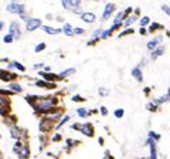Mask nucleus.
I'll list each match as a JSON object with an SVG mask.
<instances>
[{"label": "nucleus", "mask_w": 170, "mask_h": 159, "mask_svg": "<svg viewBox=\"0 0 170 159\" xmlns=\"http://www.w3.org/2000/svg\"><path fill=\"white\" fill-rule=\"evenodd\" d=\"M57 104H58V100L57 98H52V97H48V98H40L37 102L33 105V108L37 112H41V114H48L54 109Z\"/></svg>", "instance_id": "nucleus-1"}, {"label": "nucleus", "mask_w": 170, "mask_h": 159, "mask_svg": "<svg viewBox=\"0 0 170 159\" xmlns=\"http://www.w3.org/2000/svg\"><path fill=\"white\" fill-rule=\"evenodd\" d=\"M72 129H77L81 133H84V135H87V137H94V126L89 124V122H87V124H74L72 125Z\"/></svg>", "instance_id": "nucleus-2"}, {"label": "nucleus", "mask_w": 170, "mask_h": 159, "mask_svg": "<svg viewBox=\"0 0 170 159\" xmlns=\"http://www.w3.org/2000/svg\"><path fill=\"white\" fill-rule=\"evenodd\" d=\"M6 10L9 11V13H13V14H24V11H26V6L21 3H19V2H11L10 4H7V7H6Z\"/></svg>", "instance_id": "nucleus-3"}, {"label": "nucleus", "mask_w": 170, "mask_h": 159, "mask_svg": "<svg viewBox=\"0 0 170 159\" xmlns=\"http://www.w3.org/2000/svg\"><path fill=\"white\" fill-rule=\"evenodd\" d=\"M14 152L19 155V158L21 159H27L30 156V149L27 145H21V142L20 141H17L14 145Z\"/></svg>", "instance_id": "nucleus-4"}, {"label": "nucleus", "mask_w": 170, "mask_h": 159, "mask_svg": "<svg viewBox=\"0 0 170 159\" xmlns=\"http://www.w3.org/2000/svg\"><path fill=\"white\" fill-rule=\"evenodd\" d=\"M146 145H148L149 149H150V156H149V159H157V148H156V141L152 139V138H148Z\"/></svg>", "instance_id": "nucleus-5"}, {"label": "nucleus", "mask_w": 170, "mask_h": 159, "mask_svg": "<svg viewBox=\"0 0 170 159\" xmlns=\"http://www.w3.org/2000/svg\"><path fill=\"white\" fill-rule=\"evenodd\" d=\"M41 27V20L40 19H29L26 23V29L27 31H34L36 29Z\"/></svg>", "instance_id": "nucleus-6"}, {"label": "nucleus", "mask_w": 170, "mask_h": 159, "mask_svg": "<svg viewBox=\"0 0 170 159\" xmlns=\"http://www.w3.org/2000/svg\"><path fill=\"white\" fill-rule=\"evenodd\" d=\"M114 11H115V4L114 3H108L104 9V13H102V22H106V20L112 16Z\"/></svg>", "instance_id": "nucleus-7"}, {"label": "nucleus", "mask_w": 170, "mask_h": 159, "mask_svg": "<svg viewBox=\"0 0 170 159\" xmlns=\"http://www.w3.org/2000/svg\"><path fill=\"white\" fill-rule=\"evenodd\" d=\"M40 75L41 77H44L45 81H50V82H54V81H60V80H63V78L60 77V74H54V73H44V71H40Z\"/></svg>", "instance_id": "nucleus-8"}, {"label": "nucleus", "mask_w": 170, "mask_h": 159, "mask_svg": "<svg viewBox=\"0 0 170 159\" xmlns=\"http://www.w3.org/2000/svg\"><path fill=\"white\" fill-rule=\"evenodd\" d=\"M81 20L84 23H87V24H92L96 20V16L94 14V13H91V11H85V13L81 14Z\"/></svg>", "instance_id": "nucleus-9"}, {"label": "nucleus", "mask_w": 170, "mask_h": 159, "mask_svg": "<svg viewBox=\"0 0 170 159\" xmlns=\"http://www.w3.org/2000/svg\"><path fill=\"white\" fill-rule=\"evenodd\" d=\"M162 40H163V37L162 36H156L155 38H153V40H150L148 43V44H146V47H148V50H150V51H153V50H155V48H157L159 47V44L160 43H162Z\"/></svg>", "instance_id": "nucleus-10"}, {"label": "nucleus", "mask_w": 170, "mask_h": 159, "mask_svg": "<svg viewBox=\"0 0 170 159\" xmlns=\"http://www.w3.org/2000/svg\"><path fill=\"white\" fill-rule=\"evenodd\" d=\"M51 129H52V121H50V119H47V118L41 119V122H40L41 132H48V131H51Z\"/></svg>", "instance_id": "nucleus-11"}, {"label": "nucleus", "mask_w": 170, "mask_h": 159, "mask_svg": "<svg viewBox=\"0 0 170 159\" xmlns=\"http://www.w3.org/2000/svg\"><path fill=\"white\" fill-rule=\"evenodd\" d=\"M170 101V88L167 89V93L164 94V95H162V97H159V98H155V100L152 101V102H155L157 107L159 105H162V104H164V102H169Z\"/></svg>", "instance_id": "nucleus-12"}, {"label": "nucleus", "mask_w": 170, "mask_h": 159, "mask_svg": "<svg viewBox=\"0 0 170 159\" xmlns=\"http://www.w3.org/2000/svg\"><path fill=\"white\" fill-rule=\"evenodd\" d=\"M36 85H37V87H41V88H47V89H54V88H57V85L54 84V82L43 81V80H38V81H36Z\"/></svg>", "instance_id": "nucleus-13"}, {"label": "nucleus", "mask_w": 170, "mask_h": 159, "mask_svg": "<svg viewBox=\"0 0 170 159\" xmlns=\"http://www.w3.org/2000/svg\"><path fill=\"white\" fill-rule=\"evenodd\" d=\"M130 74H132V77H135V80L136 81H142L143 80V74H142V70H141V67H133L132 71H130Z\"/></svg>", "instance_id": "nucleus-14"}, {"label": "nucleus", "mask_w": 170, "mask_h": 159, "mask_svg": "<svg viewBox=\"0 0 170 159\" xmlns=\"http://www.w3.org/2000/svg\"><path fill=\"white\" fill-rule=\"evenodd\" d=\"M163 53H164V47H163V46H159L157 48H155V50L152 51L150 58H152V60H157L159 57L163 56Z\"/></svg>", "instance_id": "nucleus-15"}, {"label": "nucleus", "mask_w": 170, "mask_h": 159, "mask_svg": "<svg viewBox=\"0 0 170 159\" xmlns=\"http://www.w3.org/2000/svg\"><path fill=\"white\" fill-rule=\"evenodd\" d=\"M10 34H13L14 36V38L17 40V38H20V27H19V24L17 23H11L10 24Z\"/></svg>", "instance_id": "nucleus-16"}, {"label": "nucleus", "mask_w": 170, "mask_h": 159, "mask_svg": "<svg viewBox=\"0 0 170 159\" xmlns=\"http://www.w3.org/2000/svg\"><path fill=\"white\" fill-rule=\"evenodd\" d=\"M63 31H64V34H67V36H68V37L74 36V27L71 26V24H68V23H65V24H64Z\"/></svg>", "instance_id": "nucleus-17"}, {"label": "nucleus", "mask_w": 170, "mask_h": 159, "mask_svg": "<svg viewBox=\"0 0 170 159\" xmlns=\"http://www.w3.org/2000/svg\"><path fill=\"white\" fill-rule=\"evenodd\" d=\"M41 29L44 30L47 34H51V36H52V34H58V33H61V31H63V29L60 30V29H54V27H48V26H43Z\"/></svg>", "instance_id": "nucleus-18"}, {"label": "nucleus", "mask_w": 170, "mask_h": 159, "mask_svg": "<svg viewBox=\"0 0 170 159\" xmlns=\"http://www.w3.org/2000/svg\"><path fill=\"white\" fill-rule=\"evenodd\" d=\"M75 74V68H68V70H64L60 73V77L61 78H67V77H70V75Z\"/></svg>", "instance_id": "nucleus-19"}, {"label": "nucleus", "mask_w": 170, "mask_h": 159, "mask_svg": "<svg viewBox=\"0 0 170 159\" xmlns=\"http://www.w3.org/2000/svg\"><path fill=\"white\" fill-rule=\"evenodd\" d=\"M136 16H137V14H132V16H128V17H126V22L123 23V24H125L126 27H129L130 24H133V22H135V20H136Z\"/></svg>", "instance_id": "nucleus-20"}, {"label": "nucleus", "mask_w": 170, "mask_h": 159, "mask_svg": "<svg viewBox=\"0 0 170 159\" xmlns=\"http://www.w3.org/2000/svg\"><path fill=\"white\" fill-rule=\"evenodd\" d=\"M10 133L14 139H20V135H21V133H20V129H17L16 126H13V128L10 129Z\"/></svg>", "instance_id": "nucleus-21"}, {"label": "nucleus", "mask_w": 170, "mask_h": 159, "mask_svg": "<svg viewBox=\"0 0 170 159\" xmlns=\"http://www.w3.org/2000/svg\"><path fill=\"white\" fill-rule=\"evenodd\" d=\"M9 87H10L11 91H14V93H21V91H23L21 85H20V84H16V82H11Z\"/></svg>", "instance_id": "nucleus-22"}, {"label": "nucleus", "mask_w": 170, "mask_h": 159, "mask_svg": "<svg viewBox=\"0 0 170 159\" xmlns=\"http://www.w3.org/2000/svg\"><path fill=\"white\" fill-rule=\"evenodd\" d=\"M60 117H61V111H56L54 114H50V115H48L47 119H50V121L54 122V121H57V119H58Z\"/></svg>", "instance_id": "nucleus-23"}, {"label": "nucleus", "mask_w": 170, "mask_h": 159, "mask_svg": "<svg viewBox=\"0 0 170 159\" xmlns=\"http://www.w3.org/2000/svg\"><path fill=\"white\" fill-rule=\"evenodd\" d=\"M98 94L101 97H106V95H109V89L105 88V87H101V88H98Z\"/></svg>", "instance_id": "nucleus-24"}, {"label": "nucleus", "mask_w": 170, "mask_h": 159, "mask_svg": "<svg viewBox=\"0 0 170 159\" xmlns=\"http://www.w3.org/2000/svg\"><path fill=\"white\" fill-rule=\"evenodd\" d=\"M157 29H163V26L159 24V23H153V24H150V27H149V33H153V31Z\"/></svg>", "instance_id": "nucleus-25"}, {"label": "nucleus", "mask_w": 170, "mask_h": 159, "mask_svg": "<svg viewBox=\"0 0 170 159\" xmlns=\"http://www.w3.org/2000/svg\"><path fill=\"white\" fill-rule=\"evenodd\" d=\"M68 121H70V115H65V117H64V118L61 119V121H60L58 124H57V129H60V128H61V126H63L64 124H67Z\"/></svg>", "instance_id": "nucleus-26"}, {"label": "nucleus", "mask_w": 170, "mask_h": 159, "mask_svg": "<svg viewBox=\"0 0 170 159\" xmlns=\"http://www.w3.org/2000/svg\"><path fill=\"white\" fill-rule=\"evenodd\" d=\"M139 23H141V27H145V26H148L149 23H150V19H149L148 16H143V17L139 20Z\"/></svg>", "instance_id": "nucleus-27"}, {"label": "nucleus", "mask_w": 170, "mask_h": 159, "mask_svg": "<svg viewBox=\"0 0 170 159\" xmlns=\"http://www.w3.org/2000/svg\"><path fill=\"white\" fill-rule=\"evenodd\" d=\"M77 114L79 115V117H81V118H85V117H87V115H88L89 112L87 111V109H85V108H78V109H77Z\"/></svg>", "instance_id": "nucleus-28"}, {"label": "nucleus", "mask_w": 170, "mask_h": 159, "mask_svg": "<svg viewBox=\"0 0 170 159\" xmlns=\"http://www.w3.org/2000/svg\"><path fill=\"white\" fill-rule=\"evenodd\" d=\"M14 40V36H13V34H6V36H4V38H3V41L4 43H6V44H9V43H11V41Z\"/></svg>", "instance_id": "nucleus-29"}, {"label": "nucleus", "mask_w": 170, "mask_h": 159, "mask_svg": "<svg viewBox=\"0 0 170 159\" xmlns=\"http://www.w3.org/2000/svg\"><path fill=\"white\" fill-rule=\"evenodd\" d=\"M146 108H148L150 112H155V111H157V105H156L155 102H149L148 105H146Z\"/></svg>", "instance_id": "nucleus-30"}, {"label": "nucleus", "mask_w": 170, "mask_h": 159, "mask_svg": "<svg viewBox=\"0 0 170 159\" xmlns=\"http://www.w3.org/2000/svg\"><path fill=\"white\" fill-rule=\"evenodd\" d=\"M115 117L116 118H122L123 117V114H125V111H123V108H118V109H115Z\"/></svg>", "instance_id": "nucleus-31"}, {"label": "nucleus", "mask_w": 170, "mask_h": 159, "mask_svg": "<svg viewBox=\"0 0 170 159\" xmlns=\"http://www.w3.org/2000/svg\"><path fill=\"white\" fill-rule=\"evenodd\" d=\"M7 105H9L7 97H0V108H2V107H7Z\"/></svg>", "instance_id": "nucleus-32"}, {"label": "nucleus", "mask_w": 170, "mask_h": 159, "mask_svg": "<svg viewBox=\"0 0 170 159\" xmlns=\"http://www.w3.org/2000/svg\"><path fill=\"white\" fill-rule=\"evenodd\" d=\"M149 138H152V139H155L156 142H157V141L160 139V135L159 133H156V132H153V131H150V132H149Z\"/></svg>", "instance_id": "nucleus-33"}, {"label": "nucleus", "mask_w": 170, "mask_h": 159, "mask_svg": "<svg viewBox=\"0 0 170 159\" xmlns=\"http://www.w3.org/2000/svg\"><path fill=\"white\" fill-rule=\"evenodd\" d=\"M102 33H104V31H102V29H96L95 31L92 33V37L94 38H99L101 36H102Z\"/></svg>", "instance_id": "nucleus-34"}, {"label": "nucleus", "mask_w": 170, "mask_h": 159, "mask_svg": "<svg viewBox=\"0 0 170 159\" xmlns=\"http://www.w3.org/2000/svg\"><path fill=\"white\" fill-rule=\"evenodd\" d=\"M45 48V43H40V44H37L36 46V48H34V51L36 53H40V51H43Z\"/></svg>", "instance_id": "nucleus-35"}, {"label": "nucleus", "mask_w": 170, "mask_h": 159, "mask_svg": "<svg viewBox=\"0 0 170 159\" xmlns=\"http://www.w3.org/2000/svg\"><path fill=\"white\" fill-rule=\"evenodd\" d=\"M133 33V29H128L125 30V31H122V33H119V37H123V36H128V34H132Z\"/></svg>", "instance_id": "nucleus-36"}, {"label": "nucleus", "mask_w": 170, "mask_h": 159, "mask_svg": "<svg viewBox=\"0 0 170 159\" xmlns=\"http://www.w3.org/2000/svg\"><path fill=\"white\" fill-rule=\"evenodd\" d=\"M71 3V7H79V4H81V0H70Z\"/></svg>", "instance_id": "nucleus-37"}, {"label": "nucleus", "mask_w": 170, "mask_h": 159, "mask_svg": "<svg viewBox=\"0 0 170 159\" xmlns=\"http://www.w3.org/2000/svg\"><path fill=\"white\" fill-rule=\"evenodd\" d=\"M85 33V30L81 29V27H74V34H77V36H81V34Z\"/></svg>", "instance_id": "nucleus-38"}, {"label": "nucleus", "mask_w": 170, "mask_h": 159, "mask_svg": "<svg viewBox=\"0 0 170 159\" xmlns=\"http://www.w3.org/2000/svg\"><path fill=\"white\" fill-rule=\"evenodd\" d=\"M61 3H63V7L64 9H67V10H70V9H71L70 0H61Z\"/></svg>", "instance_id": "nucleus-39"}, {"label": "nucleus", "mask_w": 170, "mask_h": 159, "mask_svg": "<svg viewBox=\"0 0 170 159\" xmlns=\"http://www.w3.org/2000/svg\"><path fill=\"white\" fill-rule=\"evenodd\" d=\"M162 10H163V13H166V14L170 17V6H167V4H163V6H162Z\"/></svg>", "instance_id": "nucleus-40"}, {"label": "nucleus", "mask_w": 170, "mask_h": 159, "mask_svg": "<svg viewBox=\"0 0 170 159\" xmlns=\"http://www.w3.org/2000/svg\"><path fill=\"white\" fill-rule=\"evenodd\" d=\"M11 64H13V67H16V68H19L20 71H24V70H26V68H24V66H23L21 63H11Z\"/></svg>", "instance_id": "nucleus-41"}, {"label": "nucleus", "mask_w": 170, "mask_h": 159, "mask_svg": "<svg viewBox=\"0 0 170 159\" xmlns=\"http://www.w3.org/2000/svg\"><path fill=\"white\" fill-rule=\"evenodd\" d=\"M72 101H74V102H82V101H85V100L81 95H74L72 97Z\"/></svg>", "instance_id": "nucleus-42"}, {"label": "nucleus", "mask_w": 170, "mask_h": 159, "mask_svg": "<svg viewBox=\"0 0 170 159\" xmlns=\"http://www.w3.org/2000/svg\"><path fill=\"white\" fill-rule=\"evenodd\" d=\"M0 114H2V115H7L9 114V108L7 107H2V108H0Z\"/></svg>", "instance_id": "nucleus-43"}, {"label": "nucleus", "mask_w": 170, "mask_h": 159, "mask_svg": "<svg viewBox=\"0 0 170 159\" xmlns=\"http://www.w3.org/2000/svg\"><path fill=\"white\" fill-rule=\"evenodd\" d=\"M60 139H61V135H60V133H56V135L52 137V141H54V142H58Z\"/></svg>", "instance_id": "nucleus-44"}, {"label": "nucleus", "mask_w": 170, "mask_h": 159, "mask_svg": "<svg viewBox=\"0 0 170 159\" xmlns=\"http://www.w3.org/2000/svg\"><path fill=\"white\" fill-rule=\"evenodd\" d=\"M139 33H141L142 36H145V34H148L149 31H148V30H146V29H145V27H141V30H139Z\"/></svg>", "instance_id": "nucleus-45"}, {"label": "nucleus", "mask_w": 170, "mask_h": 159, "mask_svg": "<svg viewBox=\"0 0 170 159\" xmlns=\"http://www.w3.org/2000/svg\"><path fill=\"white\" fill-rule=\"evenodd\" d=\"M101 114H102V115H108V109L105 107H101Z\"/></svg>", "instance_id": "nucleus-46"}, {"label": "nucleus", "mask_w": 170, "mask_h": 159, "mask_svg": "<svg viewBox=\"0 0 170 159\" xmlns=\"http://www.w3.org/2000/svg\"><path fill=\"white\" fill-rule=\"evenodd\" d=\"M43 67H44V64L38 63V64H36V66H34V68H36V70H40V68H43Z\"/></svg>", "instance_id": "nucleus-47"}, {"label": "nucleus", "mask_w": 170, "mask_h": 159, "mask_svg": "<svg viewBox=\"0 0 170 159\" xmlns=\"http://www.w3.org/2000/svg\"><path fill=\"white\" fill-rule=\"evenodd\" d=\"M50 71H51V67L45 66V67H44V73H50Z\"/></svg>", "instance_id": "nucleus-48"}, {"label": "nucleus", "mask_w": 170, "mask_h": 159, "mask_svg": "<svg viewBox=\"0 0 170 159\" xmlns=\"http://www.w3.org/2000/svg\"><path fill=\"white\" fill-rule=\"evenodd\" d=\"M146 63H148V61H146V60H142V61H141V64H139V66H137V67H142V66H145V64H146Z\"/></svg>", "instance_id": "nucleus-49"}, {"label": "nucleus", "mask_w": 170, "mask_h": 159, "mask_svg": "<svg viewBox=\"0 0 170 159\" xmlns=\"http://www.w3.org/2000/svg\"><path fill=\"white\" fill-rule=\"evenodd\" d=\"M150 93V88H149V87H146V88H145V94H149Z\"/></svg>", "instance_id": "nucleus-50"}, {"label": "nucleus", "mask_w": 170, "mask_h": 159, "mask_svg": "<svg viewBox=\"0 0 170 159\" xmlns=\"http://www.w3.org/2000/svg\"><path fill=\"white\" fill-rule=\"evenodd\" d=\"M3 27H4V24H3V22H2V20H0V30L3 29Z\"/></svg>", "instance_id": "nucleus-51"}]
</instances>
